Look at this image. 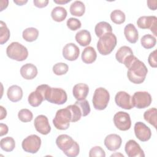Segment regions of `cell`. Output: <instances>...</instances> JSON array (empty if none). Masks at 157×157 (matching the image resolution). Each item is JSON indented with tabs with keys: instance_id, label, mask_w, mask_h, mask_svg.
Wrapping results in <instances>:
<instances>
[{
	"instance_id": "obj_1",
	"label": "cell",
	"mask_w": 157,
	"mask_h": 157,
	"mask_svg": "<svg viewBox=\"0 0 157 157\" xmlns=\"http://www.w3.org/2000/svg\"><path fill=\"white\" fill-rule=\"evenodd\" d=\"M128 69L127 76L130 82L135 84H140L144 82L148 69L142 61L136 58Z\"/></svg>"
},
{
	"instance_id": "obj_2",
	"label": "cell",
	"mask_w": 157,
	"mask_h": 157,
	"mask_svg": "<svg viewBox=\"0 0 157 157\" xmlns=\"http://www.w3.org/2000/svg\"><path fill=\"white\" fill-rule=\"evenodd\" d=\"M56 144L67 156L75 157L79 154V145L67 134L58 136L56 139Z\"/></svg>"
},
{
	"instance_id": "obj_3",
	"label": "cell",
	"mask_w": 157,
	"mask_h": 157,
	"mask_svg": "<svg viewBox=\"0 0 157 157\" xmlns=\"http://www.w3.org/2000/svg\"><path fill=\"white\" fill-rule=\"evenodd\" d=\"M117 39L113 33L107 34L101 37L97 43V49L102 55L110 54L116 47Z\"/></svg>"
},
{
	"instance_id": "obj_4",
	"label": "cell",
	"mask_w": 157,
	"mask_h": 157,
	"mask_svg": "<svg viewBox=\"0 0 157 157\" xmlns=\"http://www.w3.org/2000/svg\"><path fill=\"white\" fill-rule=\"evenodd\" d=\"M44 98L45 100L57 105L64 104L67 99V96L65 90L60 88H52L48 85L46 88Z\"/></svg>"
},
{
	"instance_id": "obj_5",
	"label": "cell",
	"mask_w": 157,
	"mask_h": 157,
	"mask_svg": "<svg viewBox=\"0 0 157 157\" xmlns=\"http://www.w3.org/2000/svg\"><path fill=\"white\" fill-rule=\"evenodd\" d=\"M6 54L9 58L17 61H23L28 56V51L26 47L18 42H13L8 45Z\"/></svg>"
},
{
	"instance_id": "obj_6",
	"label": "cell",
	"mask_w": 157,
	"mask_h": 157,
	"mask_svg": "<svg viewBox=\"0 0 157 157\" xmlns=\"http://www.w3.org/2000/svg\"><path fill=\"white\" fill-rule=\"evenodd\" d=\"M71 118V112L66 107L57 110L53 120V124L57 129L66 130L69 127Z\"/></svg>"
},
{
	"instance_id": "obj_7",
	"label": "cell",
	"mask_w": 157,
	"mask_h": 157,
	"mask_svg": "<svg viewBox=\"0 0 157 157\" xmlns=\"http://www.w3.org/2000/svg\"><path fill=\"white\" fill-rule=\"evenodd\" d=\"M110 94L104 88L99 87L95 90L92 99L93 104L96 110H104L109 102Z\"/></svg>"
},
{
	"instance_id": "obj_8",
	"label": "cell",
	"mask_w": 157,
	"mask_h": 157,
	"mask_svg": "<svg viewBox=\"0 0 157 157\" xmlns=\"http://www.w3.org/2000/svg\"><path fill=\"white\" fill-rule=\"evenodd\" d=\"M133 107L137 109H144L150 105L152 98L150 94L147 91H136L131 98Z\"/></svg>"
},
{
	"instance_id": "obj_9",
	"label": "cell",
	"mask_w": 157,
	"mask_h": 157,
	"mask_svg": "<svg viewBox=\"0 0 157 157\" xmlns=\"http://www.w3.org/2000/svg\"><path fill=\"white\" fill-rule=\"evenodd\" d=\"M41 142V139L38 136L31 134L23 139L21 147L25 151L34 154L37 153L40 149Z\"/></svg>"
},
{
	"instance_id": "obj_10",
	"label": "cell",
	"mask_w": 157,
	"mask_h": 157,
	"mask_svg": "<svg viewBox=\"0 0 157 157\" xmlns=\"http://www.w3.org/2000/svg\"><path fill=\"white\" fill-rule=\"evenodd\" d=\"M116 59L128 68L133 60L136 58L133 55L132 49L128 46H122L117 52L115 54Z\"/></svg>"
},
{
	"instance_id": "obj_11",
	"label": "cell",
	"mask_w": 157,
	"mask_h": 157,
	"mask_svg": "<svg viewBox=\"0 0 157 157\" xmlns=\"http://www.w3.org/2000/svg\"><path fill=\"white\" fill-rule=\"evenodd\" d=\"M113 123L119 130L123 131L128 130L131 126L129 114L123 111L118 112L114 115Z\"/></svg>"
},
{
	"instance_id": "obj_12",
	"label": "cell",
	"mask_w": 157,
	"mask_h": 157,
	"mask_svg": "<svg viewBox=\"0 0 157 157\" xmlns=\"http://www.w3.org/2000/svg\"><path fill=\"white\" fill-rule=\"evenodd\" d=\"M157 18L155 16H142L137 20L138 27L142 29H150L153 34L156 36Z\"/></svg>"
},
{
	"instance_id": "obj_13",
	"label": "cell",
	"mask_w": 157,
	"mask_h": 157,
	"mask_svg": "<svg viewBox=\"0 0 157 157\" xmlns=\"http://www.w3.org/2000/svg\"><path fill=\"white\" fill-rule=\"evenodd\" d=\"M134 133L136 137L142 142L148 141L151 136V131L150 128L140 121L135 123Z\"/></svg>"
},
{
	"instance_id": "obj_14",
	"label": "cell",
	"mask_w": 157,
	"mask_h": 157,
	"mask_svg": "<svg viewBox=\"0 0 157 157\" xmlns=\"http://www.w3.org/2000/svg\"><path fill=\"white\" fill-rule=\"evenodd\" d=\"M44 84L39 85L34 91L31 92L28 98L29 104L34 107H38L41 104L43 101L45 100L44 98Z\"/></svg>"
},
{
	"instance_id": "obj_15",
	"label": "cell",
	"mask_w": 157,
	"mask_h": 157,
	"mask_svg": "<svg viewBox=\"0 0 157 157\" xmlns=\"http://www.w3.org/2000/svg\"><path fill=\"white\" fill-rule=\"evenodd\" d=\"M124 150L129 157H144L145 154L139 144L134 140H129L125 144Z\"/></svg>"
},
{
	"instance_id": "obj_16",
	"label": "cell",
	"mask_w": 157,
	"mask_h": 157,
	"mask_svg": "<svg viewBox=\"0 0 157 157\" xmlns=\"http://www.w3.org/2000/svg\"><path fill=\"white\" fill-rule=\"evenodd\" d=\"M115 101L118 107L123 109L130 110L134 107L131 96L128 93L123 91H120L116 94Z\"/></svg>"
},
{
	"instance_id": "obj_17",
	"label": "cell",
	"mask_w": 157,
	"mask_h": 157,
	"mask_svg": "<svg viewBox=\"0 0 157 157\" xmlns=\"http://www.w3.org/2000/svg\"><path fill=\"white\" fill-rule=\"evenodd\" d=\"M34 125L36 131L43 135L49 134L51 131V127L48 123V118L44 115H39L36 117Z\"/></svg>"
},
{
	"instance_id": "obj_18",
	"label": "cell",
	"mask_w": 157,
	"mask_h": 157,
	"mask_svg": "<svg viewBox=\"0 0 157 157\" xmlns=\"http://www.w3.org/2000/svg\"><path fill=\"white\" fill-rule=\"evenodd\" d=\"M79 54V48L74 43H68L63 48V56L68 61L76 60L78 58Z\"/></svg>"
},
{
	"instance_id": "obj_19",
	"label": "cell",
	"mask_w": 157,
	"mask_h": 157,
	"mask_svg": "<svg viewBox=\"0 0 157 157\" xmlns=\"http://www.w3.org/2000/svg\"><path fill=\"white\" fill-rule=\"evenodd\" d=\"M122 139L116 134H110L107 136L104 139V145L106 148L112 151L117 150L121 147Z\"/></svg>"
},
{
	"instance_id": "obj_20",
	"label": "cell",
	"mask_w": 157,
	"mask_h": 157,
	"mask_svg": "<svg viewBox=\"0 0 157 157\" xmlns=\"http://www.w3.org/2000/svg\"><path fill=\"white\" fill-rule=\"evenodd\" d=\"M89 92V86L83 83H79L74 85L72 89L74 97L77 101L85 99Z\"/></svg>"
},
{
	"instance_id": "obj_21",
	"label": "cell",
	"mask_w": 157,
	"mask_h": 157,
	"mask_svg": "<svg viewBox=\"0 0 157 157\" xmlns=\"http://www.w3.org/2000/svg\"><path fill=\"white\" fill-rule=\"evenodd\" d=\"M37 69L35 65L31 63H26L21 66L20 74L26 80H32L37 75Z\"/></svg>"
},
{
	"instance_id": "obj_22",
	"label": "cell",
	"mask_w": 157,
	"mask_h": 157,
	"mask_svg": "<svg viewBox=\"0 0 157 157\" xmlns=\"http://www.w3.org/2000/svg\"><path fill=\"white\" fill-rule=\"evenodd\" d=\"M124 34L126 40L131 44H135L138 40V31L132 23H129L126 25L124 28Z\"/></svg>"
},
{
	"instance_id": "obj_23",
	"label": "cell",
	"mask_w": 157,
	"mask_h": 157,
	"mask_svg": "<svg viewBox=\"0 0 157 157\" xmlns=\"http://www.w3.org/2000/svg\"><path fill=\"white\" fill-rule=\"evenodd\" d=\"M8 99L13 102L20 101L23 97V90L18 85H12L7 91Z\"/></svg>"
},
{
	"instance_id": "obj_24",
	"label": "cell",
	"mask_w": 157,
	"mask_h": 157,
	"mask_svg": "<svg viewBox=\"0 0 157 157\" xmlns=\"http://www.w3.org/2000/svg\"><path fill=\"white\" fill-rule=\"evenodd\" d=\"M75 39L80 45L85 47L90 44L91 36L90 31L86 29H83L76 33Z\"/></svg>"
},
{
	"instance_id": "obj_25",
	"label": "cell",
	"mask_w": 157,
	"mask_h": 157,
	"mask_svg": "<svg viewBox=\"0 0 157 157\" xmlns=\"http://www.w3.org/2000/svg\"><path fill=\"white\" fill-rule=\"evenodd\" d=\"M81 57L83 63L86 64H91L96 61L97 54L93 47L88 46L83 50Z\"/></svg>"
},
{
	"instance_id": "obj_26",
	"label": "cell",
	"mask_w": 157,
	"mask_h": 157,
	"mask_svg": "<svg viewBox=\"0 0 157 157\" xmlns=\"http://www.w3.org/2000/svg\"><path fill=\"white\" fill-rule=\"evenodd\" d=\"M95 34L97 37H101L107 34L112 33L111 25L106 21H101L96 24L94 28Z\"/></svg>"
},
{
	"instance_id": "obj_27",
	"label": "cell",
	"mask_w": 157,
	"mask_h": 157,
	"mask_svg": "<svg viewBox=\"0 0 157 157\" xmlns=\"http://www.w3.org/2000/svg\"><path fill=\"white\" fill-rule=\"evenodd\" d=\"M69 11L71 14L74 16L82 17L85 12V4L80 1H75L71 4Z\"/></svg>"
},
{
	"instance_id": "obj_28",
	"label": "cell",
	"mask_w": 157,
	"mask_h": 157,
	"mask_svg": "<svg viewBox=\"0 0 157 157\" xmlns=\"http://www.w3.org/2000/svg\"><path fill=\"white\" fill-rule=\"evenodd\" d=\"M67 10L65 8L61 6H57L53 9L51 12L52 19L56 22H61L65 20L67 17Z\"/></svg>"
},
{
	"instance_id": "obj_29",
	"label": "cell",
	"mask_w": 157,
	"mask_h": 157,
	"mask_svg": "<svg viewBox=\"0 0 157 157\" xmlns=\"http://www.w3.org/2000/svg\"><path fill=\"white\" fill-rule=\"evenodd\" d=\"M39 36V31L35 28L30 27L25 29L22 33L23 38L27 42H33L36 40Z\"/></svg>"
},
{
	"instance_id": "obj_30",
	"label": "cell",
	"mask_w": 157,
	"mask_h": 157,
	"mask_svg": "<svg viewBox=\"0 0 157 157\" xmlns=\"http://www.w3.org/2000/svg\"><path fill=\"white\" fill-rule=\"evenodd\" d=\"M0 146L2 150L6 152H10L15 147V140L12 137L2 138L0 141Z\"/></svg>"
},
{
	"instance_id": "obj_31",
	"label": "cell",
	"mask_w": 157,
	"mask_h": 157,
	"mask_svg": "<svg viewBox=\"0 0 157 157\" xmlns=\"http://www.w3.org/2000/svg\"><path fill=\"white\" fill-rule=\"evenodd\" d=\"M156 109L153 107L146 110L144 113V118L151 125L156 128Z\"/></svg>"
},
{
	"instance_id": "obj_32",
	"label": "cell",
	"mask_w": 157,
	"mask_h": 157,
	"mask_svg": "<svg viewBox=\"0 0 157 157\" xmlns=\"http://www.w3.org/2000/svg\"><path fill=\"white\" fill-rule=\"evenodd\" d=\"M140 43L142 46L146 49H150L154 47L156 43V39L155 37L151 34H145L140 39Z\"/></svg>"
},
{
	"instance_id": "obj_33",
	"label": "cell",
	"mask_w": 157,
	"mask_h": 157,
	"mask_svg": "<svg viewBox=\"0 0 157 157\" xmlns=\"http://www.w3.org/2000/svg\"><path fill=\"white\" fill-rule=\"evenodd\" d=\"M110 19L115 24H122L125 21V13L120 10H114L110 13Z\"/></svg>"
},
{
	"instance_id": "obj_34",
	"label": "cell",
	"mask_w": 157,
	"mask_h": 157,
	"mask_svg": "<svg viewBox=\"0 0 157 157\" xmlns=\"http://www.w3.org/2000/svg\"><path fill=\"white\" fill-rule=\"evenodd\" d=\"M10 36V31L6 24L2 21H0V44L1 45L8 41Z\"/></svg>"
},
{
	"instance_id": "obj_35",
	"label": "cell",
	"mask_w": 157,
	"mask_h": 157,
	"mask_svg": "<svg viewBox=\"0 0 157 157\" xmlns=\"http://www.w3.org/2000/svg\"><path fill=\"white\" fill-rule=\"evenodd\" d=\"M67 107L70 110L71 112V115H72L71 122L72 123L76 122L81 118V117L82 116V111L80 107L76 104L69 105L67 106Z\"/></svg>"
},
{
	"instance_id": "obj_36",
	"label": "cell",
	"mask_w": 157,
	"mask_h": 157,
	"mask_svg": "<svg viewBox=\"0 0 157 157\" xmlns=\"http://www.w3.org/2000/svg\"><path fill=\"white\" fill-rule=\"evenodd\" d=\"M18 117L19 120L22 122H29L33 120V114L32 112L29 109H23L18 112Z\"/></svg>"
},
{
	"instance_id": "obj_37",
	"label": "cell",
	"mask_w": 157,
	"mask_h": 157,
	"mask_svg": "<svg viewBox=\"0 0 157 157\" xmlns=\"http://www.w3.org/2000/svg\"><path fill=\"white\" fill-rule=\"evenodd\" d=\"M69 67L64 63H58L53 66V72L56 75H62L67 73Z\"/></svg>"
},
{
	"instance_id": "obj_38",
	"label": "cell",
	"mask_w": 157,
	"mask_h": 157,
	"mask_svg": "<svg viewBox=\"0 0 157 157\" xmlns=\"http://www.w3.org/2000/svg\"><path fill=\"white\" fill-rule=\"evenodd\" d=\"M75 104H76L80 107L83 117H86L90 113V106L87 100L84 99L82 101H77Z\"/></svg>"
},
{
	"instance_id": "obj_39",
	"label": "cell",
	"mask_w": 157,
	"mask_h": 157,
	"mask_svg": "<svg viewBox=\"0 0 157 157\" xmlns=\"http://www.w3.org/2000/svg\"><path fill=\"white\" fill-rule=\"evenodd\" d=\"M66 25L67 28L72 30V31H75L77 29H78L81 28L82 24L79 20L75 18H69L66 22Z\"/></svg>"
},
{
	"instance_id": "obj_40",
	"label": "cell",
	"mask_w": 157,
	"mask_h": 157,
	"mask_svg": "<svg viewBox=\"0 0 157 157\" xmlns=\"http://www.w3.org/2000/svg\"><path fill=\"white\" fill-rule=\"evenodd\" d=\"M89 156H99V157H105V153L104 150L99 146H95L91 148L89 151Z\"/></svg>"
},
{
	"instance_id": "obj_41",
	"label": "cell",
	"mask_w": 157,
	"mask_h": 157,
	"mask_svg": "<svg viewBox=\"0 0 157 157\" xmlns=\"http://www.w3.org/2000/svg\"><path fill=\"white\" fill-rule=\"evenodd\" d=\"M148 62L150 66L152 67H157V61H156V50H155L153 52H151L148 58Z\"/></svg>"
},
{
	"instance_id": "obj_42",
	"label": "cell",
	"mask_w": 157,
	"mask_h": 157,
	"mask_svg": "<svg viewBox=\"0 0 157 157\" xmlns=\"http://www.w3.org/2000/svg\"><path fill=\"white\" fill-rule=\"evenodd\" d=\"M48 0H34L33 3L34 6L39 8H43L47 6L48 4Z\"/></svg>"
},
{
	"instance_id": "obj_43",
	"label": "cell",
	"mask_w": 157,
	"mask_h": 157,
	"mask_svg": "<svg viewBox=\"0 0 157 157\" xmlns=\"http://www.w3.org/2000/svg\"><path fill=\"white\" fill-rule=\"evenodd\" d=\"M147 6L148 8L152 10H155L156 9V4H157V1L156 0H150L147 1Z\"/></svg>"
},
{
	"instance_id": "obj_44",
	"label": "cell",
	"mask_w": 157,
	"mask_h": 157,
	"mask_svg": "<svg viewBox=\"0 0 157 157\" xmlns=\"http://www.w3.org/2000/svg\"><path fill=\"white\" fill-rule=\"evenodd\" d=\"M8 126L6 124L1 123L0 124V131H1V136L6 135L8 132Z\"/></svg>"
},
{
	"instance_id": "obj_45",
	"label": "cell",
	"mask_w": 157,
	"mask_h": 157,
	"mask_svg": "<svg viewBox=\"0 0 157 157\" xmlns=\"http://www.w3.org/2000/svg\"><path fill=\"white\" fill-rule=\"evenodd\" d=\"M0 109H1V117H0V120H2L4 118H6V115H7V111L6 110V109H4L2 105L0 106Z\"/></svg>"
},
{
	"instance_id": "obj_46",
	"label": "cell",
	"mask_w": 157,
	"mask_h": 157,
	"mask_svg": "<svg viewBox=\"0 0 157 157\" xmlns=\"http://www.w3.org/2000/svg\"><path fill=\"white\" fill-rule=\"evenodd\" d=\"M28 2L27 0H13V2L18 6H23Z\"/></svg>"
},
{
	"instance_id": "obj_47",
	"label": "cell",
	"mask_w": 157,
	"mask_h": 157,
	"mask_svg": "<svg viewBox=\"0 0 157 157\" xmlns=\"http://www.w3.org/2000/svg\"><path fill=\"white\" fill-rule=\"evenodd\" d=\"M54 2L56 3V4H66L69 2L71 1V0H53Z\"/></svg>"
}]
</instances>
